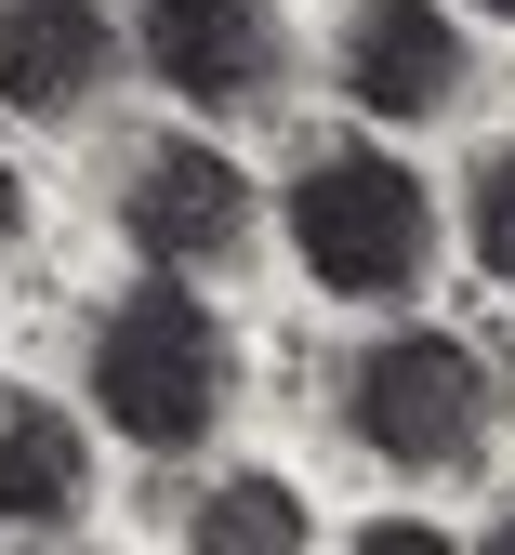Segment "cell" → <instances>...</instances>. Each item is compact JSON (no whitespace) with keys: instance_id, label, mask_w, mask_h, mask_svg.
<instances>
[{"instance_id":"6da1fadb","label":"cell","mask_w":515,"mask_h":555,"mask_svg":"<svg viewBox=\"0 0 515 555\" xmlns=\"http://www.w3.org/2000/svg\"><path fill=\"white\" fill-rule=\"evenodd\" d=\"M278 238H291V264H305L331 305H410L436 278V185L397 146H371V132H331V146L291 159Z\"/></svg>"},{"instance_id":"7a4b0ae2","label":"cell","mask_w":515,"mask_h":555,"mask_svg":"<svg viewBox=\"0 0 515 555\" xmlns=\"http://www.w3.org/2000/svg\"><path fill=\"white\" fill-rule=\"evenodd\" d=\"M239 397V331L198 278H132L93 318V424H119L145 463H185Z\"/></svg>"},{"instance_id":"3957f363","label":"cell","mask_w":515,"mask_h":555,"mask_svg":"<svg viewBox=\"0 0 515 555\" xmlns=\"http://www.w3.org/2000/svg\"><path fill=\"white\" fill-rule=\"evenodd\" d=\"M344 437L371 450L384 476H476L502 437V384L463 331H371L344 358Z\"/></svg>"},{"instance_id":"277c9868","label":"cell","mask_w":515,"mask_h":555,"mask_svg":"<svg viewBox=\"0 0 515 555\" xmlns=\"http://www.w3.org/2000/svg\"><path fill=\"white\" fill-rule=\"evenodd\" d=\"M252 225H265V198H252V172L211 146V132H159V146L119 159V238L145 251V278H211V264H239Z\"/></svg>"},{"instance_id":"5b68a950","label":"cell","mask_w":515,"mask_h":555,"mask_svg":"<svg viewBox=\"0 0 515 555\" xmlns=\"http://www.w3.org/2000/svg\"><path fill=\"white\" fill-rule=\"evenodd\" d=\"M132 53H145L159 93L252 119L291 80V14H278V0H132Z\"/></svg>"},{"instance_id":"8992f818","label":"cell","mask_w":515,"mask_h":555,"mask_svg":"<svg viewBox=\"0 0 515 555\" xmlns=\"http://www.w3.org/2000/svg\"><path fill=\"white\" fill-rule=\"evenodd\" d=\"M331 80L371 119H450L476 80V40L450 27V0H357L344 40H331Z\"/></svg>"},{"instance_id":"52a82bcc","label":"cell","mask_w":515,"mask_h":555,"mask_svg":"<svg viewBox=\"0 0 515 555\" xmlns=\"http://www.w3.org/2000/svg\"><path fill=\"white\" fill-rule=\"evenodd\" d=\"M119 80V14L106 0H0V106L80 119Z\"/></svg>"},{"instance_id":"ba28073f","label":"cell","mask_w":515,"mask_h":555,"mask_svg":"<svg viewBox=\"0 0 515 555\" xmlns=\"http://www.w3.org/2000/svg\"><path fill=\"white\" fill-rule=\"evenodd\" d=\"M80 516H93V437L66 424L53 397H0V529L53 542Z\"/></svg>"},{"instance_id":"9c48e42d","label":"cell","mask_w":515,"mask_h":555,"mask_svg":"<svg viewBox=\"0 0 515 555\" xmlns=\"http://www.w3.org/2000/svg\"><path fill=\"white\" fill-rule=\"evenodd\" d=\"M185 555H318V516L291 476H211V490L185 503Z\"/></svg>"},{"instance_id":"30bf717a","label":"cell","mask_w":515,"mask_h":555,"mask_svg":"<svg viewBox=\"0 0 515 555\" xmlns=\"http://www.w3.org/2000/svg\"><path fill=\"white\" fill-rule=\"evenodd\" d=\"M463 251H476L502 292H515V132H502V146L463 172Z\"/></svg>"},{"instance_id":"8fae6325","label":"cell","mask_w":515,"mask_h":555,"mask_svg":"<svg viewBox=\"0 0 515 555\" xmlns=\"http://www.w3.org/2000/svg\"><path fill=\"white\" fill-rule=\"evenodd\" d=\"M344 555H463V542L436 529V516H371V529H357Z\"/></svg>"},{"instance_id":"7c38bea8","label":"cell","mask_w":515,"mask_h":555,"mask_svg":"<svg viewBox=\"0 0 515 555\" xmlns=\"http://www.w3.org/2000/svg\"><path fill=\"white\" fill-rule=\"evenodd\" d=\"M14 238H27V172L0 159V251H14Z\"/></svg>"},{"instance_id":"4fadbf2b","label":"cell","mask_w":515,"mask_h":555,"mask_svg":"<svg viewBox=\"0 0 515 555\" xmlns=\"http://www.w3.org/2000/svg\"><path fill=\"white\" fill-rule=\"evenodd\" d=\"M489 555H515V503H502V516H489Z\"/></svg>"},{"instance_id":"5bb4252c","label":"cell","mask_w":515,"mask_h":555,"mask_svg":"<svg viewBox=\"0 0 515 555\" xmlns=\"http://www.w3.org/2000/svg\"><path fill=\"white\" fill-rule=\"evenodd\" d=\"M463 14H489V27H515V0H463Z\"/></svg>"}]
</instances>
